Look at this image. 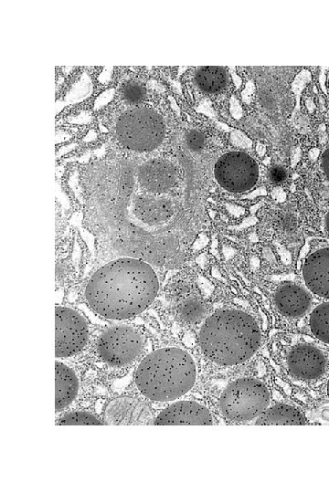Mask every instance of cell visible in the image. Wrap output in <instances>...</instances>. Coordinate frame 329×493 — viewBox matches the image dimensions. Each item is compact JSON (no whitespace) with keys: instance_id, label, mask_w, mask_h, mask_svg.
I'll list each match as a JSON object with an SVG mask.
<instances>
[{"instance_id":"cell-1","label":"cell","mask_w":329,"mask_h":493,"mask_svg":"<svg viewBox=\"0 0 329 493\" xmlns=\"http://www.w3.org/2000/svg\"><path fill=\"white\" fill-rule=\"evenodd\" d=\"M90 171L86 218L102 245L118 257H134L152 265L174 261L181 226L176 225L177 203L136 183L130 154L108 157Z\"/></svg>"},{"instance_id":"cell-2","label":"cell","mask_w":329,"mask_h":493,"mask_svg":"<svg viewBox=\"0 0 329 493\" xmlns=\"http://www.w3.org/2000/svg\"><path fill=\"white\" fill-rule=\"evenodd\" d=\"M159 289L153 265L121 256L101 267L89 279L85 299L90 309L109 320H125L146 309Z\"/></svg>"},{"instance_id":"cell-3","label":"cell","mask_w":329,"mask_h":493,"mask_svg":"<svg viewBox=\"0 0 329 493\" xmlns=\"http://www.w3.org/2000/svg\"><path fill=\"white\" fill-rule=\"evenodd\" d=\"M260 330L251 316L235 309H223L209 316L199 331L203 354L219 365L246 362L258 350Z\"/></svg>"},{"instance_id":"cell-4","label":"cell","mask_w":329,"mask_h":493,"mask_svg":"<svg viewBox=\"0 0 329 493\" xmlns=\"http://www.w3.org/2000/svg\"><path fill=\"white\" fill-rule=\"evenodd\" d=\"M196 366L183 349L168 347L147 354L139 363L134 381L145 398L168 402L186 394L194 386Z\"/></svg>"},{"instance_id":"cell-5","label":"cell","mask_w":329,"mask_h":493,"mask_svg":"<svg viewBox=\"0 0 329 493\" xmlns=\"http://www.w3.org/2000/svg\"><path fill=\"white\" fill-rule=\"evenodd\" d=\"M108 130L115 150L140 155L157 149L166 136V126L160 111L151 103L112 110L101 109L93 114Z\"/></svg>"},{"instance_id":"cell-6","label":"cell","mask_w":329,"mask_h":493,"mask_svg":"<svg viewBox=\"0 0 329 493\" xmlns=\"http://www.w3.org/2000/svg\"><path fill=\"white\" fill-rule=\"evenodd\" d=\"M270 399V392L261 382L245 377L235 380L223 391L219 407L231 421H249L268 408Z\"/></svg>"},{"instance_id":"cell-7","label":"cell","mask_w":329,"mask_h":493,"mask_svg":"<svg viewBox=\"0 0 329 493\" xmlns=\"http://www.w3.org/2000/svg\"><path fill=\"white\" fill-rule=\"evenodd\" d=\"M96 350L104 363L112 367H125L140 355L143 339L131 326H113L100 335Z\"/></svg>"},{"instance_id":"cell-8","label":"cell","mask_w":329,"mask_h":493,"mask_svg":"<svg viewBox=\"0 0 329 493\" xmlns=\"http://www.w3.org/2000/svg\"><path fill=\"white\" fill-rule=\"evenodd\" d=\"M214 176L224 189L242 193L251 189L258 182L259 166L255 160L244 152H228L216 162Z\"/></svg>"},{"instance_id":"cell-9","label":"cell","mask_w":329,"mask_h":493,"mask_svg":"<svg viewBox=\"0 0 329 493\" xmlns=\"http://www.w3.org/2000/svg\"><path fill=\"white\" fill-rule=\"evenodd\" d=\"M130 155L133 176L142 188L155 194H167L176 187L179 173L172 161L162 157L139 160L138 155Z\"/></svg>"},{"instance_id":"cell-10","label":"cell","mask_w":329,"mask_h":493,"mask_svg":"<svg viewBox=\"0 0 329 493\" xmlns=\"http://www.w3.org/2000/svg\"><path fill=\"white\" fill-rule=\"evenodd\" d=\"M55 355L66 358L80 351L89 339L85 319L76 310L56 306L55 309Z\"/></svg>"},{"instance_id":"cell-11","label":"cell","mask_w":329,"mask_h":493,"mask_svg":"<svg viewBox=\"0 0 329 493\" xmlns=\"http://www.w3.org/2000/svg\"><path fill=\"white\" fill-rule=\"evenodd\" d=\"M102 422L104 425H148L151 422V413L143 401L131 396H119L105 405Z\"/></svg>"},{"instance_id":"cell-12","label":"cell","mask_w":329,"mask_h":493,"mask_svg":"<svg viewBox=\"0 0 329 493\" xmlns=\"http://www.w3.org/2000/svg\"><path fill=\"white\" fill-rule=\"evenodd\" d=\"M156 425H202L214 424L210 411L196 401H178L163 411L154 419Z\"/></svg>"},{"instance_id":"cell-13","label":"cell","mask_w":329,"mask_h":493,"mask_svg":"<svg viewBox=\"0 0 329 493\" xmlns=\"http://www.w3.org/2000/svg\"><path fill=\"white\" fill-rule=\"evenodd\" d=\"M326 361L323 353L309 344L294 346L288 353L289 372L302 380L319 378L325 370Z\"/></svg>"},{"instance_id":"cell-14","label":"cell","mask_w":329,"mask_h":493,"mask_svg":"<svg viewBox=\"0 0 329 493\" xmlns=\"http://www.w3.org/2000/svg\"><path fill=\"white\" fill-rule=\"evenodd\" d=\"M302 276L313 293L329 299V247L318 249L306 258Z\"/></svg>"},{"instance_id":"cell-15","label":"cell","mask_w":329,"mask_h":493,"mask_svg":"<svg viewBox=\"0 0 329 493\" xmlns=\"http://www.w3.org/2000/svg\"><path fill=\"white\" fill-rule=\"evenodd\" d=\"M278 309L289 317H299L304 314L311 305L309 293L302 287L288 283L281 286L274 295Z\"/></svg>"},{"instance_id":"cell-16","label":"cell","mask_w":329,"mask_h":493,"mask_svg":"<svg viewBox=\"0 0 329 493\" xmlns=\"http://www.w3.org/2000/svg\"><path fill=\"white\" fill-rule=\"evenodd\" d=\"M55 407L60 411L68 407L79 392L76 372L63 362H55Z\"/></svg>"},{"instance_id":"cell-17","label":"cell","mask_w":329,"mask_h":493,"mask_svg":"<svg viewBox=\"0 0 329 493\" xmlns=\"http://www.w3.org/2000/svg\"><path fill=\"white\" fill-rule=\"evenodd\" d=\"M193 83L204 94L218 93L227 86V71L221 67H198L193 71Z\"/></svg>"},{"instance_id":"cell-18","label":"cell","mask_w":329,"mask_h":493,"mask_svg":"<svg viewBox=\"0 0 329 493\" xmlns=\"http://www.w3.org/2000/svg\"><path fill=\"white\" fill-rule=\"evenodd\" d=\"M256 425H304L306 419L296 408L279 404L265 409L256 419Z\"/></svg>"},{"instance_id":"cell-19","label":"cell","mask_w":329,"mask_h":493,"mask_svg":"<svg viewBox=\"0 0 329 493\" xmlns=\"http://www.w3.org/2000/svg\"><path fill=\"white\" fill-rule=\"evenodd\" d=\"M309 325L313 334L329 343V302L318 305L311 313Z\"/></svg>"},{"instance_id":"cell-20","label":"cell","mask_w":329,"mask_h":493,"mask_svg":"<svg viewBox=\"0 0 329 493\" xmlns=\"http://www.w3.org/2000/svg\"><path fill=\"white\" fill-rule=\"evenodd\" d=\"M205 306L197 298H188L178 306L180 318L189 323L199 321L205 314Z\"/></svg>"},{"instance_id":"cell-21","label":"cell","mask_w":329,"mask_h":493,"mask_svg":"<svg viewBox=\"0 0 329 493\" xmlns=\"http://www.w3.org/2000/svg\"><path fill=\"white\" fill-rule=\"evenodd\" d=\"M57 425H104L94 414L84 411H73L58 418Z\"/></svg>"},{"instance_id":"cell-22","label":"cell","mask_w":329,"mask_h":493,"mask_svg":"<svg viewBox=\"0 0 329 493\" xmlns=\"http://www.w3.org/2000/svg\"><path fill=\"white\" fill-rule=\"evenodd\" d=\"M187 146L193 151H199L205 143L204 135L202 132L193 130L186 133V136Z\"/></svg>"},{"instance_id":"cell-23","label":"cell","mask_w":329,"mask_h":493,"mask_svg":"<svg viewBox=\"0 0 329 493\" xmlns=\"http://www.w3.org/2000/svg\"><path fill=\"white\" fill-rule=\"evenodd\" d=\"M286 171L281 166H273L270 170L269 177L272 183H281L286 179Z\"/></svg>"},{"instance_id":"cell-24","label":"cell","mask_w":329,"mask_h":493,"mask_svg":"<svg viewBox=\"0 0 329 493\" xmlns=\"http://www.w3.org/2000/svg\"><path fill=\"white\" fill-rule=\"evenodd\" d=\"M229 110H230L231 115L235 119L241 118L242 110H241V107L239 105V102L235 98H231V100L229 101Z\"/></svg>"},{"instance_id":"cell-25","label":"cell","mask_w":329,"mask_h":493,"mask_svg":"<svg viewBox=\"0 0 329 493\" xmlns=\"http://www.w3.org/2000/svg\"><path fill=\"white\" fill-rule=\"evenodd\" d=\"M253 92H254V85L251 81H249L246 85L245 89L242 90L241 96H242L243 100L249 102L251 96L253 95Z\"/></svg>"},{"instance_id":"cell-26","label":"cell","mask_w":329,"mask_h":493,"mask_svg":"<svg viewBox=\"0 0 329 493\" xmlns=\"http://www.w3.org/2000/svg\"><path fill=\"white\" fill-rule=\"evenodd\" d=\"M322 169L326 177L329 179V147L322 156Z\"/></svg>"},{"instance_id":"cell-27","label":"cell","mask_w":329,"mask_h":493,"mask_svg":"<svg viewBox=\"0 0 329 493\" xmlns=\"http://www.w3.org/2000/svg\"><path fill=\"white\" fill-rule=\"evenodd\" d=\"M231 138L235 142L239 141V145H240V142H241V143H244L245 142H249V140L242 132H240L239 131H233Z\"/></svg>"},{"instance_id":"cell-28","label":"cell","mask_w":329,"mask_h":493,"mask_svg":"<svg viewBox=\"0 0 329 493\" xmlns=\"http://www.w3.org/2000/svg\"><path fill=\"white\" fill-rule=\"evenodd\" d=\"M233 81L237 87H239L241 84V79L237 74H232Z\"/></svg>"},{"instance_id":"cell-29","label":"cell","mask_w":329,"mask_h":493,"mask_svg":"<svg viewBox=\"0 0 329 493\" xmlns=\"http://www.w3.org/2000/svg\"><path fill=\"white\" fill-rule=\"evenodd\" d=\"M325 225H326V230H327V232L329 234V211H328V213L326 215V217H325Z\"/></svg>"},{"instance_id":"cell-30","label":"cell","mask_w":329,"mask_h":493,"mask_svg":"<svg viewBox=\"0 0 329 493\" xmlns=\"http://www.w3.org/2000/svg\"><path fill=\"white\" fill-rule=\"evenodd\" d=\"M327 394H328V397H329V381L327 383Z\"/></svg>"},{"instance_id":"cell-31","label":"cell","mask_w":329,"mask_h":493,"mask_svg":"<svg viewBox=\"0 0 329 493\" xmlns=\"http://www.w3.org/2000/svg\"><path fill=\"white\" fill-rule=\"evenodd\" d=\"M327 88L329 89V77H328V79H327Z\"/></svg>"}]
</instances>
